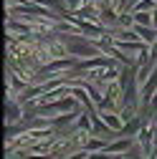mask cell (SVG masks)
<instances>
[{
  "label": "cell",
  "instance_id": "obj_1",
  "mask_svg": "<svg viewBox=\"0 0 157 159\" xmlns=\"http://www.w3.org/2000/svg\"><path fill=\"white\" fill-rule=\"evenodd\" d=\"M78 104H81V101H78L74 93H64V96H58L53 104H51V101H48V104H38L36 111L41 114V116H56L58 111H76Z\"/></svg>",
  "mask_w": 157,
  "mask_h": 159
},
{
  "label": "cell",
  "instance_id": "obj_5",
  "mask_svg": "<svg viewBox=\"0 0 157 159\" xmlns=\"http://www.w3.org/2000/svg\"><path fill=\"white\" fill-rule=\"evenodd\" d=\"M132 15H134V23H140V25H152V13H147V10H134ZM152 28H155V25H152Z\"/></svg>",
  "mask_w": 157,
  "mask_h": 159
},
{
  "label": "cell",
  "instance_id": "obj_4",
  "mask_svg": "<svg viewBox=\"0 0 157 159\" xmlns=\"http://www.w3.org/2000/svg\"><path fill=\"white\" fill-rule=\"evenodd\" d=\"M21 121V106L15 101H8L5 104V124H18Z\"/></svg>",
  "mask_w": 157,
  "mask_h": 159
},
{
  "label": "cell",
  "instance_id": "obj_2",
  "mask_svg": "<svg viewBox=\"0 0 157 159\" xmlns=\"http://www.w3.org/2000/svg\"><path fill=\"white\" fill-rule=\"evenodd\" d=\"M102 119L107 121V126L112 129V131H117L122 136V126H124V119L122 116H117V114H109V111H102Z\"/></svg>",
  "mask_w": 157,
  "mask_h": 159
},
{
  "label": "cell",
  "instance_id": "obj_3",
  "mask_svg": "<svg viewBox=\"0 0 157 159\" xmlns=\"http://www.w3.org/2000/svg\"><path fill=\"white\" fill-rule=\"evenodd\" d=\"M134 30H137V35H140L145 43H155V41H157V28H152V25H140V23H134Z\"/></svg>",
  "mask_w": 157,
  "mask_h": 159
},
{
  "label": "cell",
  "instance_id": "obj_6",
  "mask_svg": "<svg viewBox=\"0 0 157 159\" xmlns=\"http://www.w3.org/2000/svg\"><path fill=\"white\" fill-rule=\"evenodd\" d=\"M152 25H155V28H157V8H155V10H152Z\"/></svg>",
  "mask_w": 157,
  "mask_h": 159
}]
</instances>
